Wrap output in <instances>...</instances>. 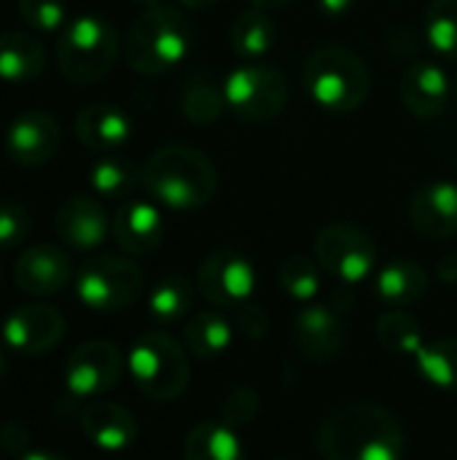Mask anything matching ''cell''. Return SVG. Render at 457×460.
Wrapping results in <instances>:
<instances>
[{
    "mask_svg": "<svg viewBox=\"0 0 457 460\" xmlns=\"http://www.w3.org/2000/svg\"><path fill=\"white\" fill-rule=\"evenodd\" d=\"M194 283L186 275H164L156 280V286L148 294V313L159 323H175L183 321L194 307Z\"/></svg>",
    "mask_w": 457,
    "mask_h": 460,
    "instance_id": "28",
    "label": "cell"
},
{
    "mask_svg": "<svg viewBox=\"0 0 457 460\" xmlns=\"http://www.w3.org/2000/svg\"><path fill=\"white\" fill-rule=\"evenodd\" d=\"M226 111L240 121L261 124L277 119L288 105V78L272 62H242L224 78Z\"/></svg>",
    "mask_w": 457,
    "mask_h": 460,
    "instance_id": "7",
    "label": "cell"
},
{
    "mask_svg": "<svg viewBox=\"0 0 457 460\" xmlns=\"http://www.w3.org/2000/svg\"><path fill=\"white\" fill-rule=\"evenodd\" d=\"M124 375V356L108 340L78 345L65 364V385L75 399H97L113 391Z\"/></svg>",
    "mask_w": 457,
    "mask_h": 460,
    "instance_id": "11",
    "label": "cell"
},
{
    "mask_svg": "<svg viewBox=\"0 0 457 460\" xmlns=\"http://www.w3.org/2000/svg\"><path fill=\"white\" fill-rule=\"evenodd\" d=\"M78 143L94 154H119L135 135V124L121 105L92 102L78 111L73 121Z\"/></svg>",
    "mask_w": 457,
    "mask_h": 460,
    "instance_id": "19",
    "label": "cell"
},
{
    "mask_svg": "<svg viewBox=\"0 0 457 460\" xmlns=\"http://www.w3.org/2000/svg\"><path fill=\"white\" fill-rule=\"evenodd\" d=\"M323 460H404L407 437L401 420L372 402H347L318 426Z\"/></svg>",
    "mask_w": 457,
    "mask_h": 460,
    "instance_id": "1",
    "label": "cell"
},
{
    "mask_svg": "<svg viewBox=\"0 0 457 460\" xmlns=\"http://www.w3.org/2000/svg\"><path fill=\"white\" fill-rule=\"evenodd\" d=\"M412 361L426 383L447 394H457V337L426 342Z\"/></svg>",
    "mask_w": 457,
    "mask_h": 460,
    "instance_id": "29",
    "label": "cell"
},
{
    "mask_svg": "<svg viewBox=\"0 0 457 460\" xmlns=\"http://www.w3.org/2000/svg\"><path fill=\"white\" fill-rule=\"evenodd\" d=\"M19 16L35 32H62L67 27V8L62 0H19Z\"/></svg>",
    "mask_w": 457,
    "mask_h": 460,
    "instance_id": "34",
    "label": "cell"
},
{
    "mask_svg": "<svg viewBox=\"0 0 457 460\" xmlns=\"http://www.w3.org/2000/svg\"><path fill=\"white\" fill-rule=\"evenodd\" d=\"M342 313L345 310L331 302H310L294 315L291 340L307 361L326 364L345 350L347 323Z\"/></svg>",
    "mask_w": 457,
    "mask_h": 460,
    "instance_id": "12",
    "label": "cell"
},
{
    "mask_svg": "<svg viewBox=\"0 0 457 460\" xmlns=\"http://www.w3.org/2000/svg\"><path fill=\"white\" fill-rule=\"evenodd\" d=\"M132 3H137V5L145 8V5H156V3H162V0H132Z\"/></svg>",
    "mask_w": 457,
    "mask_h": 460,
    "instance_id": "44",
    "label": "cell"
},
{
    "mask_svg": "<svg viewBox=\"0 0 457 460\" xmlns=\"http://www.w3.org/2000/svg\"><path fill=\"white\" fill-rule=\"evenodd\" d=\"M218 167L194 146H162L143 164L145 194L159 208L175 213H191L210 205L218 194Z\"/></svg>",
    "mask_w": 457,
    "mask_h": 460,
    "instance_id": "2",
    "label": "cell"
},
{
    "mask_svg": "<svg viewBox=\"0 0 457 460\" xmlns=\"http://www.w3.org/2000/svg\"><path fill=\"white\" fill-rule=\"evenodd\" d=\"M73 280V261L70 256L48 243L32 245L19 253L13 264V283L27 296H51L67 288Z\"/></svg>",
    "mask_w": 457,
    "mask_h": 460,
    "instance_id": "17",
    "label": "cell"
},
{
    "mask_svg": "<svg viewBox=\"0 0 457 460\" xmlns=\"http://www.w3.org/2000/svg\"><path fill=\"white\" fill-rule=\"evenodd\" d=\"M183 460H245L237 429L224 420H202L183 439Z\"/></svg>",
    "mask_w": 457,
    "mask_h": 460,
    "instance_id": "24",
    "label": "cell"
},
{
    "mask_svg": "<svg viewBox=\"0 0 457 460\" xmlns=\"http://www.w3.org/2000/svg\"><path fill=\"white\" fill-rule=\"evenodd\" d=\"M234 340V326L221 310H199L186 323V348L202 361L221 358Z\"/></svg>",
    "mask_w": 457,
    "mask_h": 460,
    "instance_id": "27",
    "label": "cell"
},
{
    "mask_svg": "<svg viewBox=\"0 0 457 460\" xmlns=\"http://www.w3.org/2000/svg\"><path fill=\"white\" fill-rule=\"evenodd\" d=\"M315 3H318V11H321L323 16H329V19H342V16H347V13L356 8L358 0H315Z\"/></svg>",
    "mask_w": 457,
    "mask_h": 460,
    "instance_id": "39",
    "label": "cell"
},
{
    "mask_svg": "<svg viewBox=\"0 0 457 460\" xmlns=\"http://www.w3.org/2000/svg\"><path fill=\"white\" fill-rule=\"evenodd\" d=\"M5 375V353L0 350V377Z\"/></svg>",
    "mask_w": 457,
    "mask_h": 460,
    "instance_id": "45",
    "label": "cell"
},
{
    "mask_svg": "<svg viewBox=\"0 0 457 460\" xmlns=\"http://www.w3.org/2000/svg\"><path fill=\"white\" fill-rule=\"evenodd\" d=\"M302 86L315 108L326 113H353L372 92V73L353 49L326 43L307 54Z\"/></svg>",
    "mask_w": 457,
    "mask_h": 460,
    "instance_id": "4",
    "label": "cell"
},
{
    "mask_svg": "<svg viewBox=\"0 0 457 460\" xmlns=\"http://www.w3.org/2000/svg\"><path fill=\"white\" fill-rule=\"evenodd\" d=\"M67 332L65 315L46 302H32L16 307L5 321H3V342L8 350L19 356H46L54 350Z\"/></svg>",
    "mask_w": 457,
    "mask_h": 460,
    "instance_id": "13",
    "label": "cell"
},
{
    "mask_svg": "<svg viewBox=\"0 0 457 460\" xmlns=\"http://www.w3.org/2000/svg\"><path fill=\"white\" fill-rule=\"evenodd\" d=\"M259 286V272L253 261L232 248L213 251L202 259L197 270V291L205 302L218 310H237L250 302Z\"/></svg>",
    "mask_w": 457,
    "mask_h": 460,
    "instance_id": "10",
    "label": "cell"
},
{
    "mask_svg": "<svg viewBox=\"0 0 457 460\" xmlns=\"http://www.w3.org/2000/svg\"><path fill=\"white\" fill-rule=\"evenodd\" d=\"M22 460H67L65 456H57V453H48V450H35V453H24Z\"/></svg>",
    "mask_w": 457,
    "mask_h": 460,
    "instance_id": "42",
    "label": "cell"
},
{
    "mask_svg": "<svg viewBox=\"0 0 457 460\" xmlns=\"http://www.w3.org/2000/svg\"><path fill=\"white\" fill-rule=\"evenodd\" d=\"M127 367L137 391L151 402H175L189 388V356L183 345L164 332L140 334L129 348Z\"/></svg>",
    "mask_w": 457,
    "mask_h": 460,
    "instance_id": "6",
    "label": "cell"
},
{
    "mask_svg": "<svg viewBox=\"0 0 457 460\" xmlns=\"http://www.w3.org/2000/svg\"><path fill=\"white\" fill-rule=\"evenodd\" d=\"M453 84H455V97H457V75H455V81H453Z\"/></svg>",
    "mask_w": 457,
    "mask_h": 460,
    "instance_id": "46",
    "label": "cell"
},
{
    "mask_svg": "<svg viewBox=\"0 0 457 460\" xmlns=\"http://www.w3.org/2000/svg\"><path fill=\"white\" fill-rule=\"evenodd\" d=\"M180 5H186V8H194V11H202V8H210V5H215L218 0H178Z\"/></svg>",
    "mask_w": 457,
    "mask_h": 460,
    "instance_id": "43",
    "label": "cell"
},
{
    "mask_svg": "<svg viewBox=\"0 0 457 460\" xmlns=\"http://www.w3.org/2000/svg\"><path fill=\"white\" fill-rule=\"evenodd\" d=\"M234 329L245 340H264L269 332V315L261 305L245 302L234 310Z\"/></svg>",
    "mask_w": 457,
    "mask_h": 460,
    "instance_id": "37",
    "label": "cell"
},
{
    "mask_svg": "<svg viewBox=\"0 0 457 460\" xmlns=\"http://www.w3.org/2000/svg\"><path fill=\"white\" fill-rule=\"evenodd\" d=\"M323 267L318 264V259H310V256H302V253H294L288 256L283 264H280V272H277V280H280V288L294 299V302H302V305H310L321 296L323 291Z\"/></svg>",
    "mask_w": 457,
    "mask_h": 460,
    "instance_id": "32",
    "label": "cell"
},
{
    "mask_svg": "<svg viewBox=\"0 0 457 460\" xmlns=\"http://www.w3.org/2000/svg\"><path fill=\"white\" fill-rule=\"evenodd\" d=\"M194 40V27L178 5H145L124 38V59L140 75H162L191 57Z\"/></svg>",
    "mask_w": 457,
    "mask_h": 460,
    "instance_id": "3",
    "label": "cell"
},
{
    "mask_svg": "<svg viewBox=\"0 0 457 460\" xmlns=\"http://www.w3.org/2000/svg\"><path fill=\"white\" fill-rule=\"evenodd\" d=\"M110 234L116 245L129 256H151L164 240V216L162 208L148 197H129L119 205L110 218Z\"/></svg>",
    "mask_w": 457,
    "mask_h": 460,
    "instance_id": "15",
    "label": "cell"
},
{
    "mask_svg": "<svg viewBox=\"0 0 457 460\" xmlns=\"http://www.w3.org/2000/svg\"><path fill=\"white\" fill-rule=\"evenodd\" d=\"M178 105H180V113L186 121L199 124V127H210L226 113L224 86L210 81L207 75H197L180 89Z\"/></svg>",
    "mask_w": 457,
    "mask_h": 460,
    "instance_id": "30",
    "label": "cell"
},
{
    "mask_svg": "<svg viewBox=\"0 0 457 460\" xmlns=\"http://www.w3.org/2000/svg\"><path fill=\"white\" fill-rule=\"evenodd\" d=\"M261 412V396L253 388H237L226 396L221 407V420L232 429H242L256 420Z\"/></svg>",
    "mask_w": 457,
    "mask_h": 460,
    "instance_id": "36",
    "label": "cell"
},
{
    "mask_svg": "<svg viewBox=\"0 0 457 460\" xmlns=\"http://www.w3.org/2000/svg\"><path fill=\"white\" fill-rule=\"evenodd\" d=\"M318 264L345 286L366 283L377 270V245L369 232L356 224L337 221L318 232L315 237Z\"/></svg>",
    "mask_w": 457,
    "mask_h": 460,
    "instance_id": "9",
    "label": "cell"
},
{
    "mask_svg": "<svg viewBox=\"0 0 457 460\" xmlns=\"http://www.w3.org/2000/svg\"><path fill=\"white\" fill-rule=\"evenodd\" d=\"M428 291V272L412 259H393L374 275V294L391 310L417 305Z\"/></svg>",
    "mask_w": 457,
    "mask_h": 460,
    "instance_id": "22",
    "label": "cell"
},
{
    "mask_svg": "<svg viewBox=\"0 0 457 460\" xmlns=\"http://www.w3.org/2000/svg\"><path fill=\"white\" fill-rule=\"evenodd\" d=\"M253 8H261V11H272V8H283L288 5L291 0H248Z\"/></svg>",
    "mask_w": 457,
    "mask_h": 460,
    "instance_id": "41",
    "label": "cell"
},
{
    "mask_svg": "<svg viewBox=\"0 0 457 460\" xmlns=\"http://www.w3.org/2000/svg\"><path fill=\"white\" fill-rule=\"evenodd\" d=\"M46 67V51L35 35L27 32H0V81L3 84H30Z\"/></svg>",
    "mask_w": 457,
    "mask_h": 460,
    "instance_id": "23",
    "label": "cell"
},
{
    "mask_svg": "<svg viewBox=\"0 0 457 460\" xmlns=\"http://www.w3.org/2000/svg\"><path fill=\"white\" fill-rule=\"evenodd\" d=\"M62 143L59 121L38 108L22 111L5 129V154L19 167H38L57 156Z\"/></svg>",
    "mask_w": 457,
    "mask_h": 460,
    "instance_id": "14",
    "label": "cell"
},
{
    "mask_svg": "<svg viewBox=\"0 0 457 460\" xmlns=\"http://www.w3.org/2000/svg\"><path fill=\"white\" fill-rule=\"evenodd\" d=\"M57 237L73 248V251H94L100 248L110 234V218L100 199L89 194H73L67 197L54 218Z\"/></svg>",
    "mask_w": 457,
    "mask_h": 460,
    "instance_id": "18",
    "label": "cell"
},
{
    "mask_svg": "<svg viewBox=\"0 0 457 460\" xmlns=\"http://www.w3.org/2000/svg\"><path fill=\"white\" fill-rule=\"evenodd\" d=\"M426 40L447 62H457V0H431L426 8Z\"/></svg>",
    "mask_w": 457,
    "mask_h": 460,
    "instance_id": "33",
    "label": "cell"
},
{
    "mask_svg": "<svg viewBox=\"0 0 457 460\" xmlns=\"http://www.w3.org/2000/svg\"><path fill=\"white\" fill-rule=\"evenodd\" d=\"M436 278L442 283H457V253H447L436 264Z\"/></svg>",
    "mask_w": 457,
    "mask_h": 460,
    "instance_id": "40",
    "label": "cell"
},
{
    "mask_svg": "<svg viewBox=\"0 0 457 460\" xmlns=\"http://www.w3.org/2000/svg\"><path fill=\"white\" fill-rule=\"evenodd\" d=\"M121 43L110 22L94 13L75 16L59 32L57 40V67L73 84H94L105 78L116 59Z\"/></svg>",
    "mask_w": 457,
    "mask_h": 460,
    "instance_id": "5",
    "label": "cell"
},
{
    "mask_svg": "<svg viewBox=\"0 0 457 460\" xmlns=\"http://www.w3.org/2000/svg\"><path fill=\"white\" fill-rule=\"evenodd\" d=\"M229 40H232L234 54L242 57V62H259L272 51V46L277 40V24L267 11L248 8L234 16Z\"/></svg>",
    "mask_w": 457,
    "mask_h": 460,
    "instance_id": "26",
    "label": "cell"
},
{
    "mask_svg": "<svg viewBox=\"0 0 457 460\" xmlns=\"http://www.w3.org/2000/svg\"><path fill=\"white\" fill-rule=\"evenodd\" d=\"M89 186L102 199H129L137 186H143V167L119 154H100L89 167Z\"/></svg>",
    "mask_w": 457,
    "mask_h": 460,
    "instance_id": "25",
    "label": "cell"
},
{
    "mask_svg": "<svg viewBox=\"0 0 457 460\" xmlns=\"http://www.w3.org/2000/svg\"><path fill=\"white\" fill-rule=\"evenodd\" d=\"M399 94H401L404 108L415 119L428 121V119H439L447 111L455 94V84L439 62L420 59V62H412L401 73Z\"/></svg>",
    "mask_w": 457,
    "mask_h": 460,
    "instance_id": "16",
    "label": "cell"
},
{
    "mask_svg": "<svg viewBox=\"0 0 457 460\" xmlns=\"http://www.w3.org/2000/svg\"><path fill=\"white\" fill-rule=\"evenodd\" d=\"M32 229L30 210L22 202H0V251L19 248Z\"/></svg>",
    "mask_w": 457,
    "mask_h": 460,
    "instance_id": "35",
    "label": "cell"
},
{
    "mask_svg": "<svg viewBox=\"0 0 457 460\" xmlns=\"http://www.w3.org/2000/svg\"><path fill=\"white\" fill-rule=\"evenodd\" d=\"M377 340H380V345L388 353L407 356V358H415L417 350L426 345L420 321L412 313H404V310H391V313L380 315V321H377Z\"/></svg>",
    "mask_w": 457,
    "mask_h": 460,
    "instance_id": "31",
    "label": "cell"
},
{
    "mask_svg": "<svg viewBox=\"0 0 457 460\" xmlns=\"http://www.w3.org/2000/svg\"><path fill=\"white\" fill-rule=\"evenodd\" d=\"M412 229L426 240H450L457 234V183L431 181L412 194Z\"/></svg>",
    "mask_w": 457,
    "mask_h": 460,
    "instance_id": "20",
    "label": "cell"
},
{
    "mask_svg": "<svg viewBox=\"0 0 457 460\" xmlns=\"http://www.w3.org/2000/svg\"><path fill=\"white\" fill-rule=\"evenodd\" d=\"M30 442V434L22 423H5L0 429V447L5 453H22Z\"/></svg>",
    "mask_w": 457,
    "mask_h": 460,
    "instance_id": "38",
    "label": "cell"
},
{
    "mask_svg": "<svg viewBox=\"0 0 457 460\" xmlns=\"http://www.w3.org/2000/svg\"><path fill=\"white\" fill-rule=\"evenodd\" d=\"M81 431L94 447L105 453H121L137 442L140 429L127 407L116 402H92L81 412Z\"/></svg>",
    "mask_w": 457,
    "mask_h": 460,
    "instance_id": "21",
    "label": "cell"
},
{
    "mask_svg": "<svg viewBox=\"0 0 457 460\" xmlns=\"http://www.w3.org/2000/svg\"><path fill=\"white\" fill-rule=\"evenodd\" d=\"M145 286L143 270L124 256L97 253L89 256L75 275V294L83 307L94 313H119L132 307Z\"/></svg>",
    "mask_w": 457,
    "mask_h": 460,
    "instance_id": "8",
    "label": "cell"
}]
</instances>
